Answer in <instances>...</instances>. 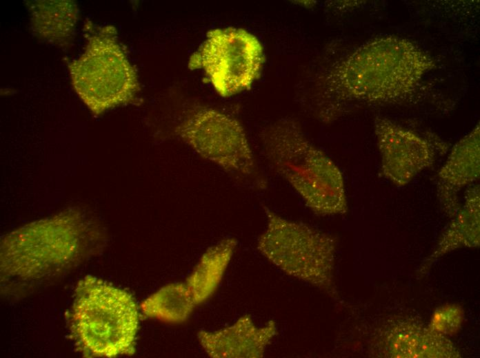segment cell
<instances>
[{
  "instance_id": "277c9868",
  "label": "cell",
  "mask_w": 480,
  "mask_h": 358,
  "mask_svg": "<svg viewBox=\"0 0 480 358\" xmlns=\"http://www.w3.org/2000/svg\"><path fill=\"white\" fill-rule=\"evenodd\" d=\"M85 223L72 211L10 233L1 240V274L37 279L73 263L88 246L91 229Z\"/></svg>"
},
{
  "instance_id": "7c38bea8",
  "label": "cell",
  "mask_w": 480,
  "mask_h": 358,
  "mask_svg": "<svg viewBox=\"0 0 480 358\" xmlns=\"http://www.w3.org/2000/svg\"><path fill=\"white\" fill-rule=\"evenodd\" d=\"M277 335L274 321L257 327L250 316L246 315L230 326L214 332L201 330L197 335L210 357L259 358Z\"/></svg>"
},
{
  "instance_id": "5bb4252c",
  "label": "cell",
  "mask_w": 480,
  "mask_h": 358,
  "mask_svg": "<svg viewBox=\"0 0 480 358\" xmlns=\"http://www.w3.org/2000/svg\"><path fill=\"white\" fill-rule=\"evenodd\" d=\"M31 28L42 40L60 46L72 41L78 19L73 1H28Z\"/></svg>"
},
{
  "instance_id": "5b68a950",
  "label": "cell",
  "mask_w": 480,
  "mask_h": 358,
  "mask_svg": "<svg viewBox=\"0 0 480 358\" xmlns=\"http://www.w3.org/2000/svg\"><path fill=\"white\" fill-rule=\"evenodd\" d=\"M172 134L238 183L256 190L268 187L245 129L234 117L217 109L193 105L176 117Z\"/></svg>"
},
{
  "instance_id": "8fae6325",
  "label": "cell",
  "mask_w": 480,
  "mask_h": 358,
  "mask_svg": "<svg viewBox=\"0 0 480 358\" xmlns=\"http://www.w3.org/2000/svg\"><path fill=\"white\" fill-rule=\"evenodd\" d=\"M479 125L452 149L437 176V195L442 211L452 219L458 213L461 190L479 177Z\"/></svg>"
},
{
  "instance_id": "9a60e30c",
  "label": "cell",
  "mask_w": 480,
  "mask_h": 358,
  "mask_svg": "<svg viewBox=\"0 0 480 358\" xmlns=\"http://www.w3.org/2000/svg\"><path fill=\"white\" fill-rule=\"evenodd\" d=\"M237 245L236 239L227 238L209 247L202 255L185 282L196 305L207 300L215 292Z\"/></svg>"
},
{
  "instance_id": "9c48e42d",
  "label": "cell",
  "mask_w": 480,
  "mask_h": 358,
  "mask_svg": "<svg viewBox=\"0 0 480 358\" xmlns=\"http://www.w3.org/2000/svg\"><path fill=\"white\" fill-rule=\"evenodd\" d=\"M381 172L397 186H404L431 167L448 146L435 135L422 134L384 117L374 118Z\"/></svg>"
},
{
  "instance_id": "52a82bcc",
  "label": "cell",
  "mask_w": 480,
  "mask_h": 358,
  "mask_svg": "<svg viewBox=\"0 0 480 358\" xmlns=\"http://www.w3.org/2000/svg\"><path fill=\"white\" fill-rule=\"evenodd\" d=\"M68 68L76 92L95 115L134 102L140 90L136 70L110 25L88 38L85 52Z\"/></svg>"
},
{
  "instance_id": "4fadbf2b",
  "label": "cell",
  "mask_w": 480,
  "mask_h": 358,
  "mask_svg": "<svg viewBox=\"0 0 480 358\" xmlns=\"http://www.w3.org/2000/svg\"><path fill=\"white\" fill-rule=\"evenodd\" d=\"M479 185L470 187L465 200L448 228L439 238L435 247L418 270L419 276L426 273L437 260L460 248H474L480 242Z\"/></svg>"
},
{
  "instance_id": "8992f818",
  "label": "cell",
  "mask_w": 480,
  "mask_h": 358,
  "mask_svg": "<svg viewBox=\"0 0 480 358\" xmlns=\"http://www.w3.org/2000/svg\"><path fill=\"white\" fill-rule=\"evenodd\" d=\"M263 211L267 224L258 239L259 252L287 275L336 297V239L307 224L283 218L266 206Z\"/></svg>"
},
{
  "instance_id": "ba28073f",
  "label": "cell",
  "mask_w": 480,
  "mask_h": 358,
  "mask_svg": "<svg viewBox=\"0 0 480 358\" xmlns=\"http://www.w3.org/2000/svg\"><path fill=\"white\" fill-rule=\"evenodd\" d=\"M263 62V48L255 36L243 29L226 28L208 32L188 67L202 69L217 92L229 97L251 87Z\"/></svg>"
},
{
  "instance_id": "3957f363",
  "label": "cell",
  "mask_w": 480,
  "mask_h": 358,
  "mask_svg": "<svg viewBox=\"0 0 480 358\" xmlns=\"http://www.w3.org/2000/svg\"><path fill=\"white\" fill-rule=\"evenodd\" d=\"M68 319L75 344L84 356L134 354L139 313L127 291L86 276L77 284Z\"/></svg>"
},
{
  "instance_id": "7a4b0ae2",
  "label": "cell",
  "mask_w": 480,
  "mask_h": 358,
  "mask_svg": "<svg viewBox=\"0 0 480 358\" xmlns=\"http://www.w3.org/2000/svg\"><path fill=\"white\" fill-rule=\"evenodd\" d=\"M266 160L272 171L319 215L348 211L342 173L337 165L304 134L297 121L280 118L260 136Z\"/></svg>"
},
{
  "instance_id": "30bf717a",
  "label": "cell",
  "mask_w": 480,
  "mask_h": 358,
  "mask_svg": "<svg viewBox=\"0 0 480 358\" xmlns=\"http://www.w3.org/2000/svg\"><path fill=\"white\" fill-rule=\"evenodd\" d=\"M372 355L384 358H459L448 337L409 316H393L376 326L371 337Z\"/></svg>"
},
{
  "instance_id": "6da1fadb",
  "label": "cell",
  "mask_w": 480,
  "mask_h": 358,
  "mask_svg": "<svg viewBox=\"0 0 480 358\" xmlns=\"http://www.w3.org/2000/svg\"><path fill=\"white\" fill-rule=\"evenodd\" d=\"M434 67L432 57L407 39L371 40L323 76L316 114L328 123L357 107L416 103L417 88Z\"/></svg>"
},
{
  "instance_id": "2e32d148",
  "label": "cell",
  "mask_w": 480,
  "mask_h": 358,
  "mask_svg": "<svg viewBox=\"0 0 480 358\" xmlns=\"http://www.w3.org/2000/svg\"><path fill=\"white\" fill-rule=\"evenodd\" d=\"M197 306L186 283H172L160 288L141 304L148 317L167 322H182Z\"/></svg>"
},
{
  "instance_id": "e0dca14e",
  "label": "cell",
  "mask_w": 480,
  "mask_h": 358,
  "mask_svg": "<svg viewBox=\"0 0 480 358\" xmlns=\"http://www.w3.org/2000/svg\"><path fill=\"white\" fill-rule=\"evenodd\" d=\"M465 319V311L459 304H448L436 308L428 326L434 331L450 337L461 330Z\"/></svg>"
}]
</instances>
